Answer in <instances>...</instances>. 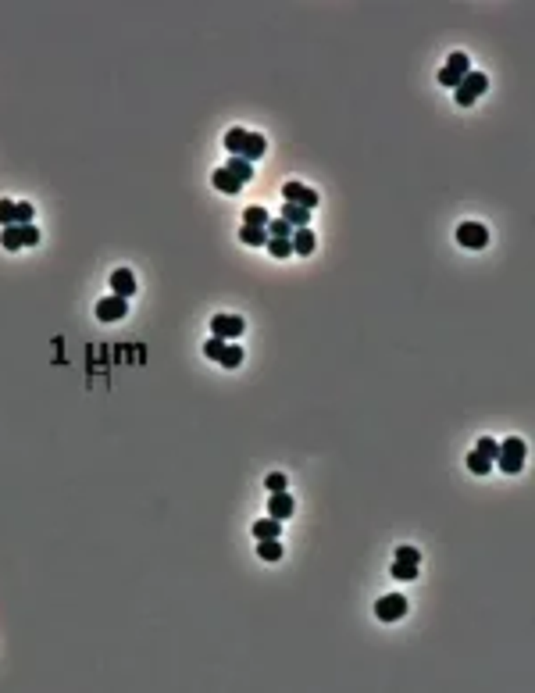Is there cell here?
<instances>
[{
  "label": "cell",
  "mask_w": 535,
  "mask_h": 693,
  "mask_svg": "<svg viewBox=\"0 0 535 693\" xmlns=\"http://www.w3.org/2000/svg\"><path fill=\"white\" fill-rule=\"evenodd\" d=\"M225 150L232 158H243V161H250L254 165L257 158H264V150H268V140L261 136V133H246V129H229L225 133Z\"/></svg>",
  "instance_id": "obj_1"
},
{
  "label": "cell",
  "mask_w": 535,
  "mask_h": 693,
  "mask_svg": "<svg viewBox=\"0 0 535 693\" xmlns=\"http://www.w3.org/2000/svg\"><path fill=\"white\" fill-rule=\"evenodd\" d=\"M489 89V79H485V72H467L464 79H460V86L453 89V97H457V107H471L482 94Z\"/></svg>",
  "instance_id": "obj_2"
},
{
  "label": "cell",
  "mask_w": 535,
  "mask_h": 693,
  "mask_svg": "<svg viewBox=\"0 0 535 693\" xmlns=\"http://www.w3.org/2000/svg\"><path fill=\"white\" fill-rule=\"evenodd\" d=\"M496 465H499L503 472H507V475L521 472V465H525V440H518V436L503 440V443H499V450H496Z\"/></svg>",
  "instance_id": "obj_3"
},
{
  "label": "cell",
  "mask_w": 535,
  "mask_h": 693,
  "mask_svg": "<svg viewBox=\"0 0 535 693\" xmlns=\"http://www.w3.org/2000/svg\"><path fill=\"white\" fill-rule=\"evenodd\" d=\"M471 72V57L464 54V50H453L450 57H446V65L439 68V82H443L446 89H457L460 86V79Z\"/></svg>",
  "instance_id": "obj_4"
},
{
  "label": "cell",
  "mask_w": 535,
  "mask_h": 693,
  "mask_svg": "<svg viewBox=\"0 0 535 693\" xmlns=\"http://www.w3.org/2000/svg\"><path fill=\"white\" fill-rule=\"evenodd\" d=\"M204 354L211 357V361H218V365H225V368H239L243 365V347H232L229 340H207L204 343Z\"/></svg>",
  "instance_id": "obj_5"
},
{
  "label": "cell",
  "mask_w": 535,
  "mask_h": 693,
  "mask_svg": "<svg viewBox=\"0 0 535 693\" xmlns=\"http://www.w3.org/2000/svg\"><path fill=\"white\" fill-rule=\"evenodd\" d=\"M457 244L467 247V251H482L489 244V232H485L482 222H460L457 225Z\"/></svg>",
  "instance_id": "obj_6"
},
{
  "label": "cell",
  "mask_w": 535,
  "mask_h": 693,
  "mask_svg": "<svg viewBox=\"0 0 535 693\" xmlns=\"http://www.w3.org/2000/svg\"><path fill=\"white\" fill-rule=\"evenodd\" d=\"M211 336L232 343L236 336H243V318L239 315H214L211 318Z\"/></svg>",
  "instance_id": "obj_7"
},
{
  "label": "cell",
  "mask_w": 535,
  "mask_h": 693,
  "mask_svg": "<svg viewBox=\"0 0 535 693\" xmlns=\"http://www.w3.org/2000/svg\"><path fill=\"white\" fill-rule=\"evenodd\" d=\"M375 615H379L382 622H396V618H403V615H407V597H400V593L382 597L379 604H375Z\"/></svg>",
  "instance_id": "obj_8"
},
{
  "label": "cell",
  "mask_w": 535,
  "mask_h": 693,
  "mask_svg": "<svg viewBox=\"0 0 535 693\" xmlns=\"http://www.w3.org/2000/svg\"><path fill=\"white\" fill-rule=\"evenodd\" d=\"M282 197H286V204H296V207H307V211L318 207V193H314L310 186H303V183H286Z\"/></svg>",
  "instance_id": "obj_9"
},
{
  "label": "cell",
  "mask_w": 535,
  "mask_h": 693,
  "mask_svg": "<svg viewBox=\"0 0 535 693\" xmlns=\"http://www.w3.org/2000/svg\"><path fill=\"white\" fill-rule=\"evenodd\" d=\"M129 315V300H121V297H104L100 304H97V318L100 322H118V318H125Z\"/></svg>",
  "instance_id": "obj_10"
},
{
  "label": "cell",
  "mask_w": 535,
  "mask_h": 693,
  "mask_svg": "<svg viewBox=\"0 0 535 693\" xmlns=\"http://www.w3.org/2000/svg\"><path fill=\"white\" fill-rule=\"evenodd\" d=\"M111 293L121 297V300H129L136 293V276L129 272V268H114L111 272Z\"/></svg>",
  "instance_id": "obj_11"
},
{
  "label": "cell",
  "mask_w": 535,
  "mask_h": 693,
  "mask_svg": "<svg viewBox=\"0 0 535 693\" xmlns=\"http://www.w3.org/2000/svg\"><path fill=\"white\" fill-rule=\"evenodd\" d=\"M293 511H296V504H293V497L282 490V493H271V500H268V515L271 519H278V522H286V519H293Z\"/></svg>",
  "instance_id": "obj_12"
},
{
  "label": "cell",
  "mask_w": 535,
  "mask_h": 693,
  "mask_svg": "<svg viewBox=\"0 0 535 693\" xmlns=\"http://www.w3.org/2000/svg\"><path fill=\"white\" fill-rule=\"evenodd\" d=\"M282 222H289L293 229H303V225H310V211L296 207V204H282Z\"/></svg>",
  "instance_id": "obj_13"
},
{
  "label": "cell",
  "mask_w": 535,
  "mask_h": 693,
  "mask_svg": "<svg viewBox=\"0 0 535 693\" xmlns=\"http://www.w3.org/2000/svg\"><path fill=\"white\" fill-rule=\"evenodd\" d=\"M289 239H293V254H303V258H307V254H314V244H318V239H314V232H310V225L296 229Z\"/></svg>",
  "instance_id": "obj_14"
},
{
  "label": "cell",
  "mask_w": 535,
  "mask_h": 693,
  "mask_svg": "<svg viewBox=\"0 0 535 693\" xmlns=\"http://www.w3.org/2000/svg\"><path fill=\"white\" fill-rule=\"evenodd\" d=\"M211 183H214V190H222V193H239V190H243V183H239L236 175H229L225 168H218V172L211 175Z\"/></svg>",
  "instance_id": "obj_15"
},
{
  "label": "cell",
  "mask_w": 535,
  "mask_h": 693,
  "mask_svg": "<svg viewBox=\"0 0 535 693\" xmlns=\"http://www.w3.org/2000/svg\"><path fill=\"white\" fill-rule=\"evenodd\" d=\"M239 239H243V244L246 247H268V229H257V225H243L239 229Z\"/></svg>",
  "instance_id": "obj_16"
},
{
  "label": "cell",
  "mask_w": 535,
  "mask_h": 693,
  "mask_svg": "<svg viewBox=\"0 0 535 693\" xmlns=\"http://www.w3.org/2000/svg\"><path fill=\"white\" fill-rule=\"evenodd\" d=\"M225 172H229V175H236L239 183H250V179H254V165H250V161H243V158H229Z\"/></svg>",
  "instance_id": "obj_17"
},
{
  "label": "cell",
  "mask_w": 535,
  "mask_h": 693,
  "mask_svg": "<svg viewBox=\"0 0 535 693\" xmlns=\"http://www.w3.org/2000/svg\"><path fill=\"white\" fill-rule=\"evenodd\" d=\"M278 532H282V522H278V519H261V522H254V536H257V539H278Z\"/></svg>",
  "instance_id": "obj_18"
},
{
  "label": "cell",
  "mask_w": 535,
  "mask_h": 693,
  "mask_svg": "<svg viewBox=\"0 0 535 693\" xmlns=\"http://www.w3.org/2000/svg\"><path fill=\"white\" fill-rule=\"evenodd\" d=\"M271 218H268V211L261 207V204H250L246 211H243V225H257V229H264Z\"/></svg>",
  "instance_id": "obj_19"
},
{
  "label": "cell",
  "mask_w": 535,
  "mask_h": 693,
  "mask_svg": "<svg viewBox=\"0 0 535 693\" xmlns=\"http://www.w3.org/2000/svg\"><path fill=\"white\" fill-rule=\"evenodd\" d=\"M0 247H4V251L25 247V244H22V225H4V232H0Z\"/></svg>",
  "instance_id": "obj_20"
},
{
  "label": "cell",
  "mask_w": 535,
  "mask_h": 693,
  "mask_svg": "<svg viewBox=\"0 0 535 693\" xmlns=\"http://www.w3.org/2000/svg\"><path fill=\"white\" fill-rule=\"evenodd\" d=\"M257 554H261L264 561H278L282 554H286V547H282L278 539H257Z\"/></svg>",
  "instance_id": "obj_21"
},
{
  "label": "cell",
  "mask_w": 535,
  "mask_h": 693,
  "mask_svg": "<svg viewBox=\"0 0 535 693\" xmlns=\"http://www.w3.org/2000/svg\"><path fill=\"white\" fill-rule=\"evenodd\" d=\"M393 579H400V583H411V579H418V565H403V561H393V572H389Z\"/></svg>",
  "instance_id": "obj_22"
},
{
  "label": "cell",
  "mask_w": 535,
  "mask_h": 693,
  "mask_svg": "<svg viewBox=\"0 0 535 693\" xmlns=\"http://www.w3.org/2000/svg\"><path fill=\"white\" fill-rule=\"evenodd\" d=\"M264 229H268V236H271V239H289V236H293V225H289V222H282V218L268 222Z\"/></svg>",
  "instance_id": "obj_23"
},
{
  "label": "cell",
  "mask_w": 535,
  "mask_h": 693,
  "mask_svg": "<svg viewBox=\"0 0 535 693\" xmlns=\"http://www.w3.org/2000/svg\"><path fill=\"white\" fill-rule=\"evenodd\" d=\"M268 254L271 258H289L293 254V239H268Z\"/></svg>",
  "instance_id": "obj_24"
},
{
  "label": "cell",
  "mask_w": 535,
  "mask_h": 693,
  "mask_svg": "<svg viewBox=\"0 0 535 693\" xmlns=\"http://www.w3.org/2000/svg\"><path fill=\"white\" fill-rule=\"evenodd\" d=\"M467 468L475 472V475H485V472L492 468V461H485V458L479 454V450H471V454H467Z\"/></svg>",
  "instance_id": "obj_25"
},
{
  "label": "cell",
  "mask_w": 535,
  "mask_h": 693,
  "mask_svg": "<svg viewBox=\"0 0 535 693\" xmlns=\"http://www.w3.org/2000/svg\"><path fill=\"white\" fill-rule=\"evenodd\" d=\"M475 450H479V454H482V458H485V461H496V450H499V443H496V440H492V436H482V440H479V447H475Z\"/></svg>",
  "instance_id": "obj_26"
},
{
  "label": "cell",
  "mask_w": 535,
  "mask_h": 693,
  "mask_svg": "<svg viewBox=\"0 0 535 693\" xmlns=\"http://www.w3.org/2000/svg\"><path fill=\"white\" fill-rule=\"evenodd\" d=\"M15 225H33V204H15Z\"/></svg>",
  "instance_id": "obj_27"
},
{
  "label": "cell",
  "mask_w": 535,
  "mask_h": 693,
  "mask_svg": "<svg viewBox=\"0 0 535 693\" xmlns=\"http://www.w3.org/2000/svg\"><path fill=\"white\" fill-rule=\"evenodd\" d=\"M286 486H289V483H286V475H282V472H271V475L264 479V490H271V493H282Z\"/></svg>",
  "instance_id": "obj_28"
},
{
  "label": "cell",
  "mask_w": 535,
  "mask_h": 693,
  "mask_svg": "<svg viewBox=\"0 0 535 693\" xmlns=\"http://www.w3.org/2000/svg\"><path fill=\"white\" fill-rule=\"evenodd\" d=\"M15 204L18 200H0V225H15Z\"/></svg>",
  "instance_id": "obj_29"
},
{
  "label": "cell",
  "mask_w": 535,
  "mask_h": 693,
  "mask_svg": "<svg viewBox=\"0 0 535 693\" xmlns=\"http://www.w3.org/2000/svg\"><path fill=\"white\" fill-rule=\"evenodd\" d=\"M396 561H403V565H418V561H421V554H418L414 547H396Z\"/></svg>",
  "instance_id": "obj_30"
},
{
  "label": "cell",
  "mask_w": 535,
  "mask_h": 693,
  "mask_svg": "<svg viewBox=\"0 0 535 693\" xmlns=\"http://www.w3.org/2000/svg\"><path fill=\"white\" fill-rule=\"evenodd\" d=\"M22 244L25 247H36L40 244V229L36 225H22Z\"/></svg>",
  "instance_id": "obj_31"
}]
</instances>
